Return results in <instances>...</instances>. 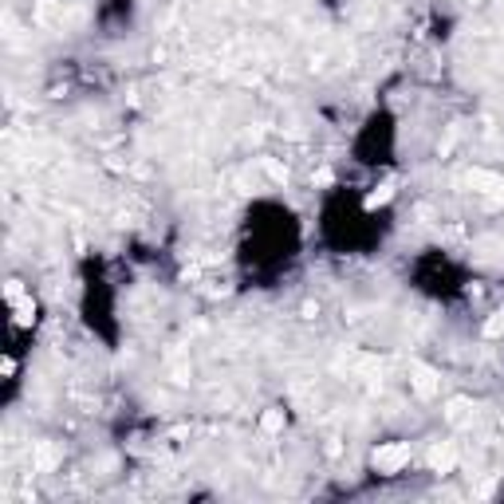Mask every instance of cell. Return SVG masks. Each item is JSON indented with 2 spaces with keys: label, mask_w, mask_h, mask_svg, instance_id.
Listing matches in <instances>:
<instances>
[{
  "label": "cell",
  "mask_w": 504,
  "mask_h": 504,
  "mask_svg": "<svg viewBox=\"0 0 504 504\" xmlns=\"http://www.w3.org/2000/svg\"><path fill=\"white\" fill-rule=\"evenodd\" d=\"M501 331H504V311H496V316L484 323V335H501Z\"/></svg>",
  "instance_id": "4"
},
{
  "label": "cell",
  "mask_w": 504,
  "mask_h": 504,
  "mask_svg": "<svg viewBox=\"0 0 504 504\" xmlns=\"http://www.w3.org/2000/svg\"><path fill=\"white\" fill-rule=\"evenodd\" d=\"M410 461V445H383V450L374 453V465L378 473H398Z\"/></svg>",
  "instance_id": "1"
},
{
  "label": "cell",
  "mask_w": 504,
  "mask_h": 504,
  "mask_svg": "<svg viewBox=\"0 0 504 504\" xmlns=\"http://www.w3.org/2000/svg\"><path fill=\"white\" fill-rule=\"evenodd\" d=\"M414 386H417V394H438L433 371H426V366H414Z\"/></svg>",
  "instance_id": "3"
},
{
  "label": "cell",
  "mask_w": 504,
  "mask_h": 504,
  "mask_svg": "<svg viewBox=\"0 0 504 504\" xmlns=\"http://www.w3.org/2000/svg\"><path fill=\"white\" fill-rule=\"evenodd\" d=\"M429 465H433V469H441V473H450L453 465H457V453H453V445H438V450L429 453Z\"/></svg>",
  "instance_id": "2"
}]
</instances>
